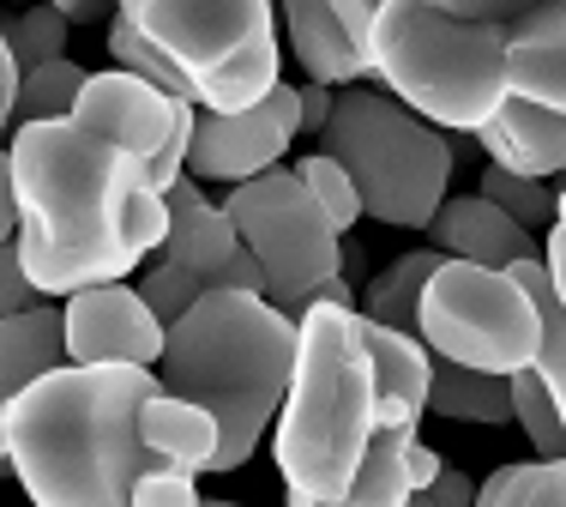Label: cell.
<instances>
[{
  "instance_id": "cell-1",
  "label": "cell",
  "mask_w": 566,
  "mask_h": 507,
  "mask_svg": "<svg viewBox=\"0 0 566 507\" xmlns=\"http://www.w3.org/2000/svg\"><path fill=\"white\" fill-rule=\"evenodd\" d=\"M139 182H151L139 157L85 133L78 122H36L12 133L0 194L19 206L12 248L43 297L73 302L78 290L127 284V272L145 260L120 230Z\"/></svg>"
},
{
  "instance_id": "cell-2",
  "label": "cell",
  "mask_w": 566,
  "mask_h": 507,
  "mask_svg": "<svg viewBox=\"0 0 566 507\" xmlns=\"http://www.w3.org/2000/svg\"><path fill=\"white\" fill-rule=\"evenodd\" d=\"M157 393V369H61L7 399L0 453L31 507H133L139 477L164 465L139 435Z\"/></svg>"
},
{
  "instance_id": "cell-3",
  "label": "cell",
  "mask_w": 566,
  "mask_h": 507,
  "mask_svg": "<svg viewBox=\"0 0 566 507\" xmlns=\"http://www.w3.org/2000/svg\"><path fill=\"white\" fill-rule=\"evenodd\" d=\"M295 327L302 351L272 430V459L290 501L344 507L380 430V369L368 351V320L361 309L314 302Z\"/></svg>"
},
{
  "instance_id": "cell-4",
  "label": "cell",
  "mask_w": 566,
  "mask_h": 507,
  "mask_svg": "<svg viewBox=\"0 0 566 507\" xmlns=\"http://www.w3.org/2000/svg\"><path fill=\"white\" fill-rule=\"evenodd\" d=\"M302 327L265 297L211 290L181 327H169V351L157 363L164 393L193 399L223 423L218 472H241L265 430H277L295 381Z\"/></svg>"
},
{
  "instance_id": "cell-5",
  "label": "cell",
  "mask_w": 566,
  "mask_h": 507,
  "mask_svg": "<svg viewBox=\"0 0 566 507\" xmlns=\"http://www.w3.org/2000/svg\"><path fill=\"white\" fill-rule=\"evenodd\" d=\"M374 79L440 133H482L512 103L501 24L458 19L447 0H380Z\"/></svg>"
},
{
  "instance_id": "cell-6",
  "label": "cell",
  "mask_w": 566,
  "mask_h": 507,
  "mask_svg": "<svg viewBox=\"0 0 566 507\" xmlns=\"http://www.w3.org/2000/svg\"><path fill=\"white\" fill-rule=\"evenodd\" d=\"M319 152L349 169L374 224L434 230L464 139H447L422 115H410L386 85H349L338 91V115L319 133Z\"/></svg>"
},
{
  "instance_id": "cell-7",
  "label": "cell",
  "mask_w": 566,
  "mask_h": 507,
  "mask_svg": "<svg viewBox=\"0 0 566 507\" xmlns=\"http://www.w3.org/2000/svg\"><path fill=\"white\" fill-rule=\"evenodd\" d=\"M127 19L169 55L206 115H248L283 85V19L265 0H127Z\"/></svg>"
},
{
  "instance_id": "cell-8",
  "label": "cell",
  "mask_w": 566,
  "mask_h": 507,
  "mask_svg": "<svg viewBox=\"0 0 566 507\" xmlns=\"http://www.w3.org/2000/svg\"><path fill=\"white\" fill-rule=\"evenodd\" d=\"M223 206L241 230V248L265 266V302L290 320H302L326 297L332 278H344V236L332 230V218L295 169L277 164L272 176L229 188Z\"/></svg>"
},
{
  "instance_id": "cell-9",
  "label": "cell",
  "mask_w": 566,
  "mask_h": 507,
  "mask_svg": "<svg viewBox=\"0 0 566 507\" xmlns=\"http://www.w3.org/2000/svg\"><path fill=\"white\" fill-rule=\"evenodd\" d=\"M422 344L440 363L476 369V375H524L543 351V314L531 290L512 272L447 260L422 297Z\"/></svg>"
},
{
  "instance_id": "cell-10",
  "label": "cell",
  "mask_w": 566,
  "mask_h": 507,
  "mask_svg": "<svg viewBox=\"0 0 566 507\" xmlns=\"http://www.w3.org/2000/svg\"><path fill=\"white\" fill-rule=\"evenodd\" d=\"M169 211H175V230L157 260L175 266V272L199 278L211 290H241V297H265V266L241 248V230L229 218V206H218L193 176H181L169 188Z\"/></svg>"
},
{
  "instance_id": "cell-11",
  "label": "cell",
  "mask_w": 566,
  "mask_h": 507,
  "mask_svg": "<svg viewBox=\"0 0 566 507\" xmlns=\"http://www.w3.org/2000/svg\"><path fill=\"white\" fill-rule=\"evenodd\" d=\"M66 309V351L73 369H157L169 351V327L151 314L139 284L78 290Z\"/></svg>"
},
{
  "instance_id": "cell-12",
  "label": "cell",
  "mask_w": 566,
  "mask_h": 507,
  "mask_svg": "<svg viewBox=\"0 0 566 507\" xmlns=\"http://www.w3.org/2000/svg\"><path fill=\"white\" fill-rule=\"evenodd\" d=\"M295 133L277 122L272 103L248 115H199L193 133V157H187V176L206 188V182H223V188H248V182L272 176L277 157L290 152Z\"/></svg>"
},
{
  "instance_id": "cell-13",
  "label": "cell",
  "mask_w": 566,
  "mask_h": 507,
  "mask_svg": "<svg viewBox=\"0 0 566 507\" xmlns=\"http://www.w3.org/2000/svg\"><path fill=\"white\" fill-rule=\"evenodd\" d=\"M428 248H440L447 260H464V266H489V272H512L518 260H543V248L531 242V230L512 224L506 211L482 194L447 199L434 230H428Z\"/></svg>"
},
{
  "instance_id": "cell-14",
  "label": "cell",
  "mask_w": 566,
  "mask_h": 507,
  "mask_svg": "<svg viewBox=\"0 0 566 507\" xmlns=\"http://www.w3.org/2000/svg\"><path fill=\"white\" fill-rule=\"evenodd\" d=\"M506 61L512 97L566 115V7H524V19L506 31Z\"/></svg>"
},
{
  "instance_id": "cell-15",
  "label": "cell",
  "mask_w": 566,
  "mask_h": 507,
  "mask_svg": "<svg viewBox=\"0 0 566 507\" xmlns=\"http://www.w3.org/2000/svg\"><path fill=\"white\" fill-rule=\"evenodd\" d=\"M277 19H283V37H290L295 61H302L307 85L349 91L374 73V61L356 49V37L344 31L332 0H290V7H277Z\"/></svg>"
},
{
  "instance_id": "cell-16",
  "label": "cell",
  "mask_w": 566,
  "mask_h": 507,
  "mask_svg": "<svg viewBox=\"0 0 566 507\" xmlns=\"http://www.w3.org/2000/svg\"><path fill=\"white\" fill-rule=\"evenodd\" d=\"M476 145L489 152L494 169H506V176H524V182L566 176V115H548V110H536V103L512 97L506 110L476 133Z\"/></svg>"
},
{
  "instance_id": "cell-17",
  "label": "cell",
  "mask_w": 566,
  "mask_h": 507,
  "mask_svg": "<svg viewBox=\"0 0 566 507\" xmlns=\"http://www.w3.org/2000/svg\"><path fill=\"white\" fill-rule=\"evenodd\" d=\"M61 369H73V351H66V309L36 302V309L0 320V405L31 393L36 381L61 375Z\"/></svg>"
},
{
  "instance_id": "cell-18",
  "label": "cell",
  "mask_w": 566,
  "mask_h": 507,
  "mask_svg": "<svg viewBox=\"0 0 566 507\" xmlns=\"http://www.w3.org/2000/svg\"><path fill=\"white\" fill-rule=\"evenodd\" d=\"M139 435L145 447L157 453L164 465L175 472H218V453H223V423L211 417L206 405H193V399H175V393H157L151 405H145L139 417Z\"/></svg>"
},
{
  "instance_id": "cell-19",
  "label": "cell",
  "mask_w": 566,
  "mask_h": 507,
  "mask_svg": "<svg viewBox=\"0 0 566 507\" xmlns=\"http://www.w3.org/2000/svg\"><path fill=\"white\" fill-rule=\"evenodd\" d=\"M440 266H447V254H440V248L398 254V260L386 266L368 290H361V314H368L374 327L403 332V339H422V297H428V284H434Z\"/></svg>"
},
{
  "instance_id": "cell-20",
  "label": "cell",
  "mask_w": 566,
  "mask_h": 507,
  "mask_svg": "<svg viewBox=\"0 0 566 507\" xmlns=\"http://www.w3.org/2000/svg\"><path fill=\"white\" fill-rule=\"evenodd\" d=\"M428 411L452 423H512V381L476 375L434 356V386H428Z\"/></svg>"
},
{
  "instance_id": "cell-21",
  "label": "cell",
  "mask_w": 566,
  "mask_h": 507,
  "mask_svg": "<svg viewBox=\"0 0 566 507\" xmlns=\"http://www.w3.org/2000/svg\"><path fill=\"white\" fill-rule=\"evenodd\" d=\"M512 278L531 290L536 314H543V351H536V375H543L548 399H555L560 417H566V302H560V290H555V278H548L543 260H518V266H512Z\"/></svg>"
},
{
  "instance_id": "cell-22",
  "label": "cell",
  "mask_w": 566,
  "mask_h": 507,
  "mask_svg": "<svg viewBox=\"0 0 566 507\" xmlns=\"http://www.w3.org/2000/svg\"><path fill=\"white\" fill-rule=\"evenodd\" d=\"M91 73L78 61H55V66H36V73H24V97H19V115H12L7 139L19 127H36V122H73L78 97H85Z\"/></svg>"
},
{
  "instance_id": "cell-23",
  "label": "cell",
  "mask_w": 566,
  "mask_h": 507,
  "mask_svg": "<svg viewBox=\"0 0 566 507\" xmlns=\"http://www.w3.org/2000/svg\"><path fill=\"white\" fill-rule=\"evenodd\" d=\"M476 507H566V459L501 465L476 489Z\"/></svg>"
},
{
  "instance_id": "cell-24",
  "label": "cell",
  "mask_w": 566,
  "mask_h": 507,
  "mask_svg": "<svg viewBox=\"0 0 566 507\" xmlns=\"http://www.w3.org/2000/svg\"><path fill=\"white\" fill-rule=\"evenodd\" d=\"M66 31H73V24H66L61 7H31V12H12V19H7L0 49H7L24 73H36V66L66 61Z\"/></svg>"
},
{
  "instance_id": "cell-25",
  "label": "cell",
  "mask_w": 566,
  "mask_h": 507,
  "mask_svg": "<svg viewBox=\"0 0 566 507\" xmlns=\"http://www.w3.org/2000/svg\"><path fill=\"white\" fill-rule=\"evenodd\" d=\"M512 423L531 435L536 459H566V417H560L555 399H548V386H543L536 369L512 375Z\"/></svg>"
},
{
  "instance_id": "cell-26",
  "label": "cell",
  "mask_w": 566,
  "mask_h": 507,
  "mask_svg": "<svg viewBox=\"0 0 566 507\" xmlns=\"http://www.w3.org/2000/svg\"><path fill=\"white\" fill-rule=\"evenodd\" d=\"M295 176L307 182V194L319 199V211L332 218V230H338V236H349L361 218H368V206H361V188L349 182V169L338 164V157L314 152V157H302V164H295Z\"/></svg>"
},
{
  "instance_id": "cell-27",
  "label": "cell",
  "mask_w": 566,
  "mask_h": 507,
  "mask_svg": "<svg viewBox=\"0 0 566 507\" xmlns=\"http://www.w3.org/2000/svg\"><path fill=\"white\" fill-rule=\"evenodd\" d=\"M482 199H494V206L506 211L512 224H524V230H543V224H555V188L548 182H524V176H506V169H482Z\"/></svg>"
},
{
  "instance_id": "cell-28",
  "label": "cell",
  "mask_w": 566,
  "mask_h": 507,
  "mask_svg": "<svg viewBox=\"0 0 566 507\" xmlns=\"http://www.w3.org/2000/svg\"><path fill=\"white\" fill-rule=\"evenodd\" d=\"M139 297L151 302V314L164 320V327H181V320L193 314L199 302H206V284H199V278H187V272H175V266H164V260H157L151 272L139 278Z\"/></svg>"
},
{
  "instance_id": "cell-29",
  "label": "cell",
  "mask_w": 566,
  "mask_h": 507,
  "mask_svg": "<svg viewBox=\"0 0 566 507\" xmlns=\"http://www.w3.org/2000/svg\"><path fill=\"white\" fill-rule=\"evenodd\" d=\"M133 507H206L193 489V472H175V465H157V472L139 477L133 489Z\"/></svg>"
},
{
  "instance_id": "cell-30",
  "label": "cell",
  "mask_w": 566,
  "mask_h": 507,
  "mask_svg": "<svg viewBox=\"0 0 566 507\" xmlns=\"http://www.w3.org/2000/svg\"><path fill=\"white\" fill-rule=\"evenodd\" d=\"M0 309L7 314L36 309V284H31V272H24V260L12 242H0Z\"/></svg>"
},
{
  "instance_id": "cell-31",
  "label": "cell",
  "mask_w": 566,
  "mask_h": 507,
  "mask_svg": "<svg viewBox=\"0 0 566 507\" xmlns=\"http://www.w3.org/2000/svg\"><path fill=\"white\" fill-rule=\"evenodd\" d=\"M410 507H476V484L464 477V465H447L434 489H422Z\"/></svg>"
},
{
  "instance_id": "cell-32",
  "label": "cell",
  "mask_w": 566,
  "mask_h": 507,
  "mask_svg": "<svg viewBox=\"0 0 566 507\" xmlns=\"http://www.w3.org/2000/svg\"><path fill=\"white\" fill-rule=\"evenodd\" d=\"M332 115H338V91L332 85H302V133H326L332 127Z\"/></svg>"
},
{
  "instance_id": "cell-33",
  "label": "cell",
  "mask_w": 566,
  "mask_h": 507,
  "mask_svg": "<svg viewBox=\"0 0 566 507\" xmlns=\"http://www.w3.org/2000/svg\"><path fill=\"white\" fill-rule=\"evenodd\" d=\"M61 12H66V24H97V19L115 24L120 7H109V0H61Z\"/></svg>"
},
{
  "instance_id": "cell-34",
  "label": "cell",
  "mask_w": 566,
  "mask_h": 507,
  "mask_svg": "<svg viewBox=\"0 0 566 507\" xmlns=\"http://www.w3.org/2000/svg\"><path fill=\"white\" fill-rule=\"evenodd\" d=\"M543 266H548V278H555V290H560V302H566V242L555 230H548V242H543Z\"/></svg>"
},
{
  "instance_id": "cell-35",
  "label": "cell",
  "mask_w": 566,
  "mask_h": 507,
  "mask_svg": "<svg viewBox=\"0 0 566 507\" xmlns=\"http://www.w3.org/2000/svg\"><path fill=\"white\" fill-rule=\"evenodd\" d=\"M555 236H560V242H566V188L555 194Z\"/></svg>"
},
{
  "instance_id": "cell-36",
  "label": "cell",
  "mask_w": 566,
  "mask_h": 507,
  "mask_svg": "<svg viewBox=\"0 0 566 507\" xmlns=\"http://www.w3.org/2000/svg\"><path fill=\"white\" fill-rule=\"evenodd\" d=\"M206 507H241V501H206Z\"/></svg>"
}]
</instances>
